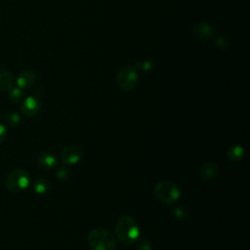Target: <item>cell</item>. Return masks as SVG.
Instances as JSON below:
<instances>
[{
  "mask_svg": "<svg viewBox=\"0 0 250 250\" xmlns=\"http://www.w3.org/2000/svg\"><path fill=\"white\" fill-rule=\"evenodd\" d=\"M227 157L231 162H239L244 157V148L241 146H231L227 151Z\"/></svg>",
  "mask_w": 250,
  "mask_h": 250,
  "instance_id": "14",
  "label": "cell"
},
{
  "mask_svg": "<svg viewBox=\"0 0 250 250\" xmlns=\"http://www.w3.org/2000/svg\"><path fill=\"white\" fill-rule=\"evenodd\" d=\"M14 87V76L6 68L0 67V92H8Z\"/></svg>",
  "mask_w": 250,
  "mask_h": 250,
  "instance_id": "12",
  "label": "cell"
},
{
  "mask_svg": "<svg viewBox=\"0 0 250 250\" xmlns=\"http://www.w3.org/2000/svg\"><path fill=\"white\" fill-rule=\"evenodd\" d=\"M116 83L125 92L132 91L138 83L137 70L131 66L121 67L116 75Z\"/></svg>",
  "mask_w": 250,
  "mask_h": 250,
  "instance_id": "5",
  "label": "cell"
},
{
  "mask_svg": "<svg viewBox=\"0 0 250 250\" xmlns=\"http://www.w3.org/2000/svg\"><path fill=\"white\" fill-rule=\"evenodd\" d=\"M215 45L218 49H221V50H227L229 48L230 46V43L229 41V39L225 38V37H219L215 40Z\"/></svg>",
  "mask_w": 250,
  "mask_h": 250,
  "instance_id": "19",
  "label": "cell"
},
{
  "mask_svg": "<svg viewBox=\"0 0 250 250\" xmlns=\"http://www.w3.org/2000/svg\"><path fill=\"white\" fill-rule=\"evenodd\" d=\"M137 250H152V244L150 240L147 238L142 239L137 247Z\"/></svg>",
  "mask_w": 250,
  "mask_h": 250,
  "instance_id": "21",
  "label": "cell"
},
{
  "mask_svg": "<svg viewBox=\"0 0 250 250\" xmlns=\"http://www.w3.org/2000/svg\"><path fill=\"white\" fill-rule=\"evenodd\" d=\"M21 116L16 111H9L4 115V123L9 127H16L21 122Z\"/></svg>",
  "mask_w": 250,
  "mask_h": 250,
  "instance_id": "15",
  "label": "cell"
},
{
  "mask_svg": "<svg viewBox=\"0 0 250 250\" xmlns=\"http://www.w3.org/2000/svg\"><path fill=\"white\" fill-rule=\"evenodd\" d=\"M88 243L92 250H114L115 236L104 228H95L88 234Z\"/></svg>",
  "mask_w": 250,
  "mask_h": 250,
  "instance_id": "2",
  "label": "cell"
},
{
  "mask_svg": "<svg viewBox=\"0 0 250 250\" xmlns=\"http://www.w3.org/2000/svg\"><path fill=\"white\" fill-rule=\"evenodd\" d=\"M32 189L37 194H46L51 189V184L44 178H38L32 183Z\"/></svg>",
  "mask_w": 250,
  "mask_h": 250,
  "instance_id": "13",
  "label": "cell"
},
{
  "mask_svg": "<svg viewBox=\"0 0 250 250\" xmlns=\"http://www.w3.org/2000/svg\"><path fill=\"white\" fill-rule=\"evenodd\" d=\"M83 149L76 145H67L61 150V160L65 165H74L83 158Z\"/></svg>",
  "mask_w": 250,
  "mask_h": 250,
  "instance_id": "6",
  "label": "cell"
},
{
  "mask_svg": "<svg viewBox=\"0 0 250 250\" xmlns=\"http://www.w3.org/2000/svg\"><path fill=\"white\" fill-rule=\"evenodd\" d=\"M153 67V63L150 60H144L141 62H137L135 63V69L136 70H141L143 72H147L150 71Z\"/></svg>",
  "mask_w": 250,
  "mask_h": 250,
  "instance_id": "17",
  "label": "cell"
},
{
  "mask_svg": "<svg viewBox=\"0 0 250 250\" xmlns=\"http://www.w3.org/2000/svg\"><path fill=\"white\" fill-rule=\"evenodd\" d=\"M115 234L120 242L131 245L138 240L141 231L136 220L129 215H124L116 222Z\"/></svg>",
  "mask_w": 250,
  "mask_h": 250,
  "instance_id": "1",
  "label": "cell"
},
{
  "mask_svg": "<svg viewBox=\"0 0 250 250\" xmlns=\"http://www.w3.org/2000/svg\"><path fill=\"white\" fill-rule=\"evenodd\" d=\"M192 34L194 37L198 39L209 40L213 38L215 34V30H214V27L208 22H199L193 25Z\"/></svg>",
  "mask_w": 250,
  "mask_h": 250,
  "instance_id": "8",
  "label": "cell"
},
{
  "mask_svg": "<svg viewBox=\"0 0 250 250\" xmlns=\"http://www.w3.org/2000/svg\"><path fill=\"white\" fill-rule=\"evenodd\" d=\"M154 195L162 203L174 204L181 196L178 186L170 181L158 182L154 187Z\"/></svg>",
  "mask_w": 250,
  "mask_h": 250,
  "instance_id": "3",
  "label": "cell"
},
{
  "mask_svg": "<svg viewBox=\"0 0 250 250\" xmlns=\"http://www.w3.org/2000/svg\"><path fill=\"white\" fill-rule=\"evenodd\" d=\"M172 212H173L174 216L179 219H185V218L188 217V214H189L188 210L185 206H177L172 210Z\"/></svg>",
  "mask_w": 250,
  "mask_h": 250,
  "instance_id": "18",
  "label": "cell"
},
{
  "mask_svg": "<svg viewBox=\"0 0 250 250\" xmlns=\"http://www.w3.org/2000/svg\"><path fill=\"white\" fill-rule=\"evenodd\" d=\"M36 80V73L32 69L21 70L16 80L17 86L23 89H27L33 85Z\"/></svg>",
  "mask_w": 250,
  "mask_h": 250,
  "instance_id": "10",
  "label": "cell"
},
{
  "mask_svg": "<svg viewBox=\"0 0 250 250\" xmlns=\"http://www.w3.org/2000/svg\"><path fill=\"white\" fill-rule=\"evenodd\" d=\"M21 112L27 117H33L37 115L41 108H42V103L39 100V98L35 96H29L27 98H24L21 102Z\"/></svg>",
  "mask_w": 250,
  "mask_h": 250,
  "instance_id": "7",
  "label": "cell"
},
{
  "mask_svg": "<svg viewBox=\"0 0 250 250\" xmlns=\"http://www.w3.org/2000/svg\"><path fill=\"white\" fill-rule=\"evenodd\" d=\"M23 90L20 87H13L8 91L9 99L14 103H20L23 100Z\"/></svg>",
  "mask_w": 250,
  "mask_h": 250,
  "instance_id": "16",
  "label": "cell"
},
{
  "mask_svg": "<svg viewBox=\"0 0 250 250\" xmlns=\"http://www.w3.org/2000/svg\"><path fill=\"white\" fill-rule=\"evenodd\" d=\"M70 176V170L66 167V166H63V167H61L58 171H57V178L59 180H66L68 179Z\"/></svg>",
  "mask_w": 250,
  "mask_h": 250,
  "instance_id": "20",
  "label": "cell"
},
{
  "mask_svg": "<svg viewBox=\"0 0 250 250\" xmlns=\"http://www.w3.org/2000/svg\"><path fill=\"white\" fill-rule=\"evenodd\" d=\"M30 185L29 173L21 168L12 170L6 177L5 186L12 192H21Z\"/></svg>",
  "mask_w": 250,
  "mask_h": 250,
  "instance_id": "4",
  "label": "cell"
},
{
  "mask_svg": "<svg viewBox=\"0 0 250 250\" xmlns=\"http://www.w3.org/2000/svg\"><path fill=\"white\" fill-rule=\"evenodd\" d=\"M7 135H8V132H7L6 126L4 124L0 123V145L6 140Z\"/></svg>",
  "mask_w": 250,
  "mask_h": 250,
  "instance_id": "22",
  "label": "cell"
},
{
  "mask_svg": "<svg viewBox=\"0 0 250 250\" xmlns=\"http://www.w3.org/2000/svg\"><path fill=\"white\" fill-rule=\"evenodd\" d=\"M37 165L43 170H52L58 165V159L52 151H42L37 157Z\"/></svg>",
  "mask_w": 250,
  "mask_h": 250,
  "instance_id": "9",
  "label": "cell"
},
{
  "mask_svg": "<svg viewBox=\"0 0 250 250\" xmlns=\"http://www.w3.org/2000/svg\"><path fill=\"white\" fill-rule=\"evenodd\" d=\"M218 165L212 161H207L203 163L199 168V175L205 181H211L215 179L218 175Z\"/></svg>",
  "mask_w": 250,
  "mask_h": 250,
  "instance_id": "11",
  "label": "cell"
}]
</instances>
